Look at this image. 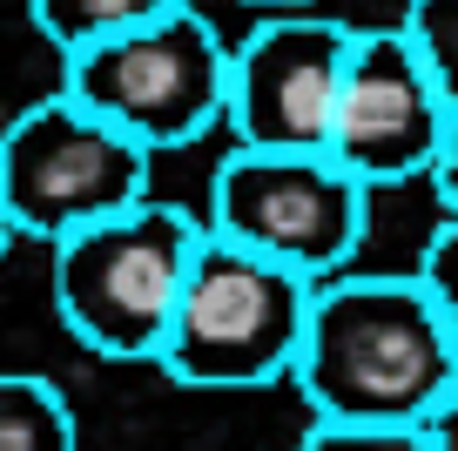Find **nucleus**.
<instances>
[{
	"mask_svg": "<svg viewBox=\"0 0 458 451\" xmlns=\"http://www.w3.org/2000/svg\"><path fill=\"white\" fill-rule=\"evenodd\" d=\"M290 384L310 404V424L418 431L458 384V344L411 269H344L310 290Z\"/></svg>",
	"mask_w": 458,
	"mask_h": 451,
	"instance_id": "nucleus-1",
	"label": "nucleus"
},
{
	"mask_svg": "<svg viewBox=\"0 0 458 451\" xmlns=\"http://www.w3.org/2000/svg\"><path fill=\"white\" fill-rule=\"evenodd\" d=\"M196 250H202L196 216L148 196L142 209L55 243V263H47L55 317L81 351L108 357V364H156Z\"/></svg>",
	"mask_w": 458,
	"mask_h": 451,
	"instance_id": "nucleus-2",
	"label": "nucleus"
},
{
	"mask_svg": "<svg viewBox=\"0 0 458 451\" xmlns=\"http://www.w3.org/2000/svg\"><path fill=\"white\" fill-rule=\"evenodd\" d=\"M223 88H229V41L209 14L162 0L142 28L122 41L88 47L61 61V95L129 135L142 156L189 149L209 128H223Z\"/></svg>",
	"mask_w": 458,
	"mask_h": 451,
	"instance_id": "nucleus-3",
	"label": "nucleus"
},
{
	"mask_svg": "<svg viewBox=\"0 0 458 451\" xmlns=\"http://www.w3.org/2000/svg\"><path fill=\"white\" fill-rule=\"evenodd\" d=\"M310 290L317 283L290 277L250 250H229L202 229V250L189 263L182 303L169 317L156 364L189 391H257V384L290 378Z\"/></svg>",
	"mask_w": 458,
	"mask_h": 451,
	"instance_id": "nucleus-4",
	"label": "nucleus"
},
{
	"mask_svg": "<svg viewBox=\"0 0 458 451\" xmlns=\"http://www.w3.org/2000/svg\"><path fill=\"white\" fill-rule=\"evenodd\" d=\"M156 156H142L129 135H114L68 95H41L0 128V216L7 236L68 243L81 229L129 216L148 202Z\"/></svg>",
	"mask_w": 458,
	"mask_h": 451,
	"instance_id": "nucleus-5",
	"label": "nucleus"
},
{
	"mask_svg": "<svg viewBox=\"0 0 458 451\" xmlns=\"http://www.w3.org/2000/svg\"><path fill=\"white\" fill-rule=\"evenodd\" d=\"M209 229L229 250L290 269L303 283H330L358 263L371 196L324 156H250L229 149L209 183Z\"/></svg>",
	"mask_w": 458,
	"mask_h": 451,
	"instance_id": "nucleus-6",
	"label": "nucleus"
},
{
	"mask_svg": "<svg viewBox=\"0 0 458 451\" xmlns=\"http://www.w3.org/2000/svg\"><path fill=\"white\" fill-rule=\"evenodd\" d=\"M358 28L337 14H263L229 41L223 128L250 156H324Z\"/></svg>",
	"mask_w": 458,
	"mask_h": 451,
	"instance_id": "nucleus-7",
	"label": "nucleus"
},
{
	"mask_svg": "<svg viewBox=\"0 0 458 451\" xmlns=\"http://www.w3.org/2000/svg\"><path fill=\"white\" fill-rule=\"evenodd\" d=\"M445 128H452V115H445L418 47L404 41V28H358L324 162L344 169L364 196H377V189L431 169Z\"/></svg>",
	"mask_w": 458,
	"mask_h": 451,
	"instance_id": "nucleus-8",
	"label": "nucleus"
},
{
	"mask_svg": "<svg viewBox=\"0 0 458 451\" xmlns=\"http://www.w3.org/2000/svg\"><path fill=\"white\" fill-rule=\"evenodd\" d=\"M0 451H81L74 404L41 370H0Z\"/></svg>",
	"mask_w": 458,
	"mask_h": 451,
	"instance_id": "nucleus-9",
	"label": "nucleus"
},
{
	"mask_svg": "<svg viewBox=\"0 0 458 451\" xmlns=\"http://www.w3.org/2000/svg\"><path fill=\"white\" fill-rule=\"evenodd\" d=\"M162 0H34L28 21L41 28L47 47H61V61L88 55V47H108L122 41L129 28H142Z\"/></svg>",
	"mask_w": 458,
	"mask_h": 451,
	"instance_id": "nucleus-10",
	"label": "nucleus"
},
{
	"mask_svg": "<svg viewBox=\"0 0 458 451\" xmlns=\"http://www.w3.org/2000/svg\"><path fill=\"white\" fill-rule=\"evenodd\" d=\"M398 28H404V41L418 47L445 115L458 122V0H411L398 14Z\"/></svg>",
	"mask_w": 458,
	"mask_h": 451,
	"instance_id": "nucleus-11",
	"label": "nucleus"
},
{
	"mask_svg": "<svg viewBox=\"0 0 458 451\" xmlns=\"http://www.w3.org/2000/svg\"><path fill=\"white\" fill-rule=\"evenodd\" d=\"M411 277L425 283V296L438 303L445 330H452V344H458V223H438V229H431V243H425V256H418Z\"/></svg>",
	"mask_w": 458,
	"mask_h": 451,
	"instance_id": "nucleus-12",
	"label": "nucleus"
},
{
	"mask_svg": "<svg viewBox=\"0 0 458 451\" xmlns=\"http://www.w3.org/2000/svg\"><path fill=\"white\" fill-rule=\"evenodd\" d=\"M297 451H431L425 431H337V424H310Z\"/></svg>",
	"mask_w": 458,
	"mask_h": 451,
	"instance_id": "nucleus-13",
	"label": "nucleus"
},
{
	"mask_svg": "<svg viewBox=\"0 0 458 451\" xmlns=\"http://www.w3.org/2000/svg\"><path fill=\"white\" fill-rule=\"evenodd\" d=\"M425 183H431V196H438L445 223H458V122L445 128V141H438V156H431Z\"/></svg>",
	"mask_w": 458,
	"mask_h": 451,
	"instance_id": "nucleus-14",
	"label": "nucleus"
},
{
	"mask_svg": "<svg viewBox=\"0 0 458 451\" xmlns=\"http://www.w3.org/2000/svg\"><path fill=\"white\" fill-rule=\"evenodd\" d=\"M418 431H425V445H431V451H458V384L445 391V404L431 411V418L418 424Z\"/></svg>",
	"mask_w": 458,
	"mask_h": 451,
	"instance_id": "nucleus-15",
	"label": "nucleus"
},
{
	"mask_svg": "<svg viewBox=\"0 0 458 451\" xmlns=\"http://www.w3.org/2000/svg\"><path fill=\"white\" fill-rule=\"evenodd\" d=\"M7 243H14V236H7V216H0V256H7Z\"/></svg>",
	"mask_w": 458,
	"mask_h": 451,
	"instance_id": "nucleus-16",
	"label": "nucleus"
}]
</instances>
